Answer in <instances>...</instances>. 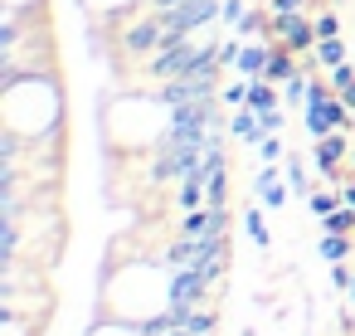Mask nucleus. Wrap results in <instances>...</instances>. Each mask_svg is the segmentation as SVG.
Segmentation results:
<instances>
[{
  "label": "nucleus",
  "mask_w": 355,
  "mask_h": 336,
  "mask_svg": "<svg viewBox=\"0 0 355 336\" xmlns=\"http://www.w3.org/2000/svg\"><path fill=\"white\" fill-rule=\"evenodd\" d=\"M331 88H336V98L355 112V69H350V64H340V69L331 74Z\"/></svg>",
  "instance_id": "2"
},
{
  "label": "nucleus",
  "mask_w": 355,
  "mask_h": 336,
  "mask_svg": "<svg viewBox=\"0 0 355 336\" xmlns=\"http://www.w3.org/2000/svg\"><path fill=\"white\" fill-rule=\"evenodd\" d=\"M263 156H268V161H277V156H282V142H277V137H268V142H263Z\"/></svg>",
  "instance_id": "7"
},
{
  "label": "nucleus",
  "mask_w": 355,
  "mask_h": 336,
  "mask_svg": "<svg viewBox=\"0 0 355 336\" xmlns=\"http://www.w3.org/2000/svg\"><path fill=\"white\" fill-rule=\"evenodd\" d=\"M316 59H321L326 69H340V64H345V44H340V40H316Z\"/></svg>",
  "instance_id": "4"
},
{
  "label": "nucleus",
  "mask_w": 355,
  "mask_h": 336,
  "mask_svg": "<svg viewBox=\"0 0 355 336\" xmlns=\"http://www.w3.org/2000/svg\"><path fill=\"white\" fill-rule=\"evenodd\" d=\"M340 156H345V142H340V137H321V142H316V161H321V171H336Z\"/></svg>",
  "instance_id": "3"
},
{
  "label": "nucleus",
  "mask_w": 355,
  "mask_h": 336,
  "mask_svg": "<svg viewBox=\"0 0 355 336\" xmlns=\"http://www.w3.org/2000/svg\"><path fill=\"white\" fill-rule=\"evenodd\" d=\"M316 40H336V15H321L316 20Z\"/></svg>",
  "instance_id": "6"
},
{
  "label": "nucleus",
  "mask_w": 355,
  "mask_h": 336,
  "mask_svg": "<svg viewBox=\"0 0 355 336\" xmlns=\"http://www.w3.org/2000/svg\"><path fill=\"white\" fill-rule=\"evenodd\" d=\"M248 108H253V112H277L272 88H268V83H248Z\"/></svg>",
  "instance_id": "5"
},
{
  "label": "nucleus",
  "mask_w": 355,
  "mask_h": 336,
  "mask_svg": "<svg viewBox=\"0 0 355 336\" xmlns=\"http://www.w3.org/2000/svg\"><path fill=\"white\" fill-rule=\"evenodd\" d=\"M263 78H272V83H287V78H297V64H292V49L282 44V49H272V59H268V74Z\"/></svg>",
  "instance_id": "1"
}]
</instances>
